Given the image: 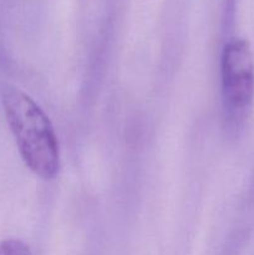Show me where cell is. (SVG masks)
I'll use <instances>...</instances> for the list:
<instances>
[{
  "label": "cell",
  "mask_w": 254,
  "mask_h": 255,
  "mask_svg": "<svg viewBox=\"0 0 254 255\" xmlns=\"http://www.w3.org/2000/svg\"><path fill=\"white\" fill-rule=\"evenodd\" d=\"M222 96L227 116L239 125L254 97V61L248 44L233 39L227 42L221 59Z\"/></svg>",
  "instance_id": "obj_2"
},
{
  "label": "cell",
  "mask_w": 254,
  "mask_h": 255,
  "mask_svg": "<svg viewBox=\"0 0 254 255\" xmlns=\"http://www.w3.org/2000/svg\"><path fill=\"white\" fill-rule=\"evenodd\" d=\"M4 114L27 168L42 179H54L60 168L59 143L54 127L25 92L6 87L1 96Z\"/></svg>",
  "instance_id": "obj_1"
},
{
  "label": "cell",
  "mask_w": 254,
  "mask_h": 255,
  "mask_svg": "<svg viewBox=\"0 0 254 255\" xmlns=\"http://www.w3.org/2000/svg\"><path fill=\"white\" fill-rule=\"evenodd\" d=\"M0 255H31L29 247L17 239H6L0 243Z\"/></svg>",
  "instance_id": "obj_3"
}]
</instances>
